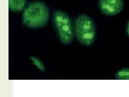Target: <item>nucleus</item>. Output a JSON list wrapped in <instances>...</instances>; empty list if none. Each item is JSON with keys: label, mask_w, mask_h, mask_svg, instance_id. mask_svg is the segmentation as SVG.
I'll list each match as a JSON object with an SVG mask.
<instances>
[{"label": "nucleus", "mask_w": 129, "mask_h": 97, "mask_svg": "<svg viewBox=\"0 0 129 97\" xmlns=\"http://www.w3.org/2000/svg\"><path fill=\"white\" fill-rule=\"evenodd\" d=\"M50 18V10L46 4L36 1L31 3L24 9L22 22L25 27L37 29L45 27Z\"/></svg>", "instance_id": "1"}, {"label": "nucleus", "mask_w": 129, "mask_h": 97, "mask_svg": "<svg viewBox=\"0 0 129 97\" xmlns=\"http://www.w3.org/2000/svg\"><path fill=\"white\" fill-rule=\"evenodd\" d=\"M74 31L76 38L82 45L89 46L96 38L95 24L87 15L80 14L75 19Z\"/></svg>", "instance_id": "2"}, {"label": "nucleus", "mask_w": 129, "mask_h": 97, "mask_svg": "<svg viewBox=\"0 0 129 97\" xmlns=\"http://www.w3.org/2000/svg\"><path fill=\"white\" fill-rule=\"evenodd\" d=\"M53 20L56 34L61 42L64 44L71 43L74 37V31L69 15L62 10H55Z\"/></svg>", "instance_id": "3"}, {"label": "nucleus", "mask_w": 129, "mask_h": 97, "mask_svg": "<svg viewBox=\"0 0 129 97\" xmlns=\"http://www.w3.org/2000/svg\"><path fill=\"white\" fill-rule=\"evenodd\" d=\"M123 0H99V7L101 13L106 16H114L119 14L123 9Z\"/></svg>", "instance_id": "4"}, {"label": "nucleus", "mask_w": 129, "mask_h": 97, "mask_svg": "<svg viewBox=\"0 0 129 97\" xmlns=\"http://www.w3.org/2000/svg\"><path fill=\"white\" fill-rule=\"evenodd\" d=\"M26 0H9V8L13 12L21 11L25 6Z\"/></svg>", "instance_id": "5"}, {"label": "nucleus", "mask_w": 129, "mask_h": 97, "mask_svg": "<svg viewBox=\"0 0 129 97\" xmlns=\"http://www.w3.org/2000/svg\"><path fill=\"white\" fill-rule=\"evenodd\" d=\"M115 77L117 79L129 80V68H124L119 70L116 74Z\"/></svg>", "instance_id": "6"}, {"label": "nucleus", "mask_w": 129, "mask_h": 97, "mask_svg": "<svg viewBox=\"0 0 129 97\" xmlns=\"http://www.w3.org/2000/svg\"><path fill=\"white\" fill-rule=\"evenodd\" d=\"M30 59L34 65L37 67L40 71H44L45 70V67L44 63L41 60L37 58V57L31 56L30 57Z\"/></svg>", "instance_id": "7"}, {"label": "nucleus", "mask_w": 129, "mask_h": 97, "mask_svg": "<svg viewBox=\"0 0 129 97\" xmlns=\"http://www.w3.org/2000/svg\"><path fill=\"white\" fill-rule=\"evenodd\" d=\"M126 32H127V35L128 36V37H129V21L128 22L127 26H126Z\"/></svg>", "instance_id": "8"}]
</instances>
